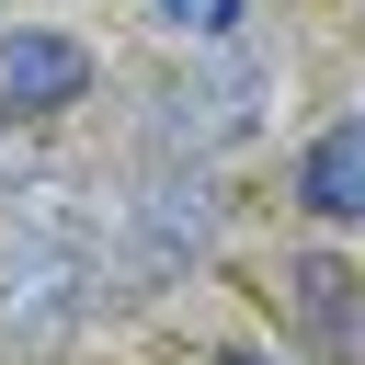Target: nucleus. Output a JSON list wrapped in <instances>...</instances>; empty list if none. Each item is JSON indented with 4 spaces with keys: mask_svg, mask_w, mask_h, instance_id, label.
I'll use <instances>...</instances> for the list:
<instances>
[{
    "mask_svg": "<svg viewBox=\"0 0 365 365\" xmlns=\"http://www.w3.org/2000/svg\"><path fill=\"white\" fill-rule=\"evenodd\" d=\"M103 285H114V228L68 182H11L0 194V331L57 342Z\"/></svg>",
    "mask_w": 365,
    "mask_h": 365,
    "instance_id": "1",
    "label": "nucleus"
},
{
    "mask_svg": "<svg viewBox=\"0 0 365 365\" xmlns=\"http://www.w3.org/2000/svg\"><path fill=\"white\" fill-rule=\"evenodd\" d=\"M217 171L205 160H148V182L114 205V285L125 297H160V285H182L205 251H217Z\"/></svg>",
    "mask_w": 365,
    "mask_h": 365,
    "instance_id": "2",
    "label": "nucleus"
},
{
    "mask_svg": "<svg viewBox=\"0 0 365 365\" xmlns=\"http://www.w3.org/2000/svg\"><path fill=\"white\" fill-rule=\"evenodd\" d=\"M262 103H274V57L240 46V34H217V57L171 68L148 91V160H217V148H240L262 125Z\"/></svg>",
    "mask_w": 365,
    "mask_h": 365,
    "instance_id": "3",
    "label": "nucleus"
},
{
    "mask_svg": "<svg viewBox=\"0 0 365 365\" xmlns=\"http://www.w3.org/2000/svg\"><path fill=\"white\" fill-rule=\"evenodd\" d=\"M80 91H91V46L80 34H46V23L0 34V114H68Z\"/></svg>",
    "mask_w": 365,
    "mask_h": 365,
    "instance_id": "4",
    "label": "nucleus"
},
{
    "mask_svg": "<svg viewBox=\"0 0 365 365\" xmlns=\"http://www.w3.org/2000/svg\"><path fill=\"white\" fill-rule=\"evenodd\" d=\"M297 194H308V217H331V228H365V114H342V125H319V137H308V160H297Z\"/></svg>",
    "mask_w": 365,
    "mask_h": 365,
    "instance_id": "5",
    "label": "nucleus"
},
{
    "mask_svg": "<svg viewBox=\"0 0 365 365\" xmlns=\"http://www.w3.org/2000/svg\"><path fill=\"white\" fill-rule=\"evenodd\" d=\"M148 11H160L171 34H194V46H217V34H240V23H251V0H148Z\"/></svg>",
    "mask_w": 365,
    "mask_h": 365,
    "instance_id": "6",
    "label": "nucleus"
},
{
    "mask_svg": "<svg viewBox=\"0 0 365 365\" xmlns=\"http://www.w3.org/2000/svg\"><path fill=\"white\" fill-rule=\"evenodd\" d=\"M342 342H354V365H365V297H354V331H342Z\"/></svg>",
    "mask_w": 365,
    "mask_h": 365,
    "instance_id": "7",
    "label": "nucleus"
},
{
    "mask_svg": "<svg viewBox=\"0 0 365 365\" xmlns=\"http://www.w3.org/2000/svg\"><path fill=\"white\" fill-rule=\"evenodd\" d=\"M228 365H274V354H228Z\"/></svg>",
    "mask_w": 365,
    "mask_h": 365,
    "instance_id": "8",
    "label": "nucleus"
}]
</instances>
